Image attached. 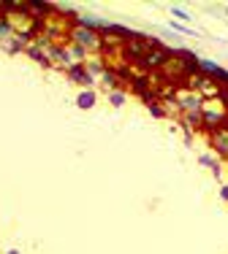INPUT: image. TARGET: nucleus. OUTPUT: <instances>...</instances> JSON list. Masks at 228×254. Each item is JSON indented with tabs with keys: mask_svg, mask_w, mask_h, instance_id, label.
I'll use <instances>...</instances> for the list:
<instances>
[{
	"mask_svg": "<svg viewBox=\"0 0 228 254\" xmlns=\"http://www.w3.org/2000/svg\"><path fill=\"white\" fill-rule=\"evenodd\" d=\"M228 125V103L223 98H212V100H204V108H201V130L207 132H215L220 127Z\"/></svg>",
	"mask_w": 228,
	"mask_h": 254,
	"instance_id": "f257e3e1",
	"label": "nucleus"
},
{
	"mask_svg": "<svg viewBox=\"0 0 228 254\" xmlns=\"http://www.w3.org/2000/svg\"><path fill=\"white\" fill-rule=\"evenodd\" d=\"M68 41L76 44L79 49H85L87 54H104L106 52V35L95 33V30H87V27H79V25H71Z\"/></svg>",
	"mask_w": 228,
	"mask_h": 254,
	"instance_id": "f03ea898",
	"label": "nucleus"
},
{
	"mask_svg": "<svg viewBox=\"0 0 228 254\" xmlns=\"http://www.w3.org/2000/svg\"><path fill=\"white\" fill-rule=\"evenodd\" d=\"M171 103L177 108L179 117H201V108H204V98L196 89L190 87H177L171 95Z\"/></svg>",
	"mask_w": 228,
	"mask_h": 254,
	"instance_id": "7ed1b4c3",
	"label": "nucleus"
},
{
	"mask_svg": "<svg viewBox=\"0 0 228 254\" xmlns=\"http://www.w3.org/2000/svg\"><path fill=\"white\" fill-rule=\"evenodd\" d=\"M171 52L166 49V46H160V44H152L147 49V54L141 57V68H147V70H158V68H166V65L171 63Z\"/></svg>",
	"mask_w": 228,
	"mask_h": 254,
	"instance_id": "20e7f679",
	"label": "nucleus"
},
{
	"mask_svg": "<svg viewBox=\"0 0 228 254\" xmlns=\"http://www.w3.org/2000/svg\"><path fill=\"white\" fill-rule=\"evenodd\" d=\"M190 89H196L204 100H212V98H220V95H223V89H220V84L215 81V78L201 76V73L190 78Z\"/></svg>",
	"mask_w": 228,
	"mask_h": 254,
	"instance_id": "39448f33",
	"label": "nucleus"
},
{
	"mask_svg": "<svg viewBox=\"0 0 228 254\" xmlns=\"http://www.w3.org/2000/svg\"><path fill=\"white\" fill-rule=\"evenodd\" d=\"M71 25H79V27H87V30H95V33H109L112 22H106L104 16H95V14H74L71 16Z\"/></svg>",
	"mask_w": 228,
	"mask_h": 254,
	"instance_id": "423d86ee",
	"label": "nucleus"
},
{
	"mask_svg": "<svg viewBox=\"0 0 228 254\" xmlns=\"http://www.w3.org/2000/svg\"><path fill=\"white\" fill-rule=\"evenodd\" d=\"M209 149L218 154L220 162H228V125L215 130V132H209Z\"/></svg>",
	"mask_w": 228,
	"mask_h": 254,
	"instance_id": "0eeeda50",
	"label": "nucleus"
},
{
	"mask_svg": "<svg viewBox=\"0 0 228 254\" xmlns=\"http://www.w3.org/2000/svg\"><path fill=\"white\" fill-rule=\"evenodd\" d=\"M63 52H65V60H68V70H71V68H79V65H85L87 57H90L85 49H79V46L71 44V41H65V44H63Z\"/></svg>",
	"mask_w": 228,
	"mask_h": 254,
	"instance_id": "6e6552de",
	"label": "nucleus"
},
{
	"mask_svg": "<svg viewBox=\"0 0 228 254\" xmlns=\"http://www.w3.org/2000/svg\"><path fill=\"white\" fill-rule=\"evenodd\" d=\"M199 165H204L207 171H212L215 179L223 176V171H220V165H223V162L218 160V154H215V152H201V154H199Z\"/></svg>",
	"mask_w": 228,
	"mask_h": 254,
	"instance_id": "1a4fd4ad",
	"label": "nucleus"
},
{
	"mask_svg": "<svg viewBox=\"0 0 228 254\" xmlns=\"http://www.w3.org/2000/svg\"><path fill=\"white\" fill-rule=\"evenodd\" d=\"M68 78H71V81H76V84H82L85 89H93V84H95V78L87 73L85 65H79V68H71V70H68Z\"/></svg>",
	"mask_w": 228,
	"mask_h": 254,
	"instance_id": "9d476101",
	"label": "nucleus"
},
{
	"mask_svg": "<svg viewBox=\"0 0 228 254\" xmlns=\"http://www.w3.org/2000/svg\"><path fill=\"white\" fill-rule=\"evenodd\" d=\"M95 100H98V95H95V89H82V92L76 95V106H79L82 111H90V108L95 106Z\"/></svg>",
	"mask_w": 228,
	"mask_h": 254,
	"instance_id": "9b49d317",
	"label": "nucleus"
},
{
	"mask_svg": "<svg viewBox=\"0 0 228 254\" xmlns=\"http://www.w3.org/2000/svg\"><path fill=\"white\" fill-rule=\"evenodd\" d=\"M27 44H30V38H22V35H16V38H11L8 44H3L0 49H3L5 54H19V52L27 49Z\"/></svg>",
	"mask_w": 228,
	"mask_h": 254,
	"instance_id": "f8f14e48",
	"label": "nucleus"
},
{
	"mask_svg": "<svg viewBox=\"0 0 228 254\" xmlns=\"http://www.w3.org/2000/svg\"><path fill=\"white\" fill-rule=\"evenodd\" d=\"M16 35H19V33L14 30V25H11V22L5 19V16H0V46L8 44V41H11V38H16Z\"/></svg>",
	"mask_w": 228,
	"mask_h": 254,
	"instance_id": "ddd939ff",
	"label": "nucleus"
},
{
	"mask_svg": "<svg viewBox=\"0 0 228 254\" xmlns=\"http://www.w3.org/2000/svg\"><path fill=\"white\" fill-rule=\"evenodd\" d=\"M169 30H174L177 35H188V38H201V33L199 30H193V27H188V25H182V22H169Z\"/></svg>",
	"mask_w": 228,
	"mask_h": 254,
	"instance_id": "4468645a",
	"label": "nucleus"
},
{
	"mask_svg": "<svg viewBox=\"0 0 228 254\" xmlns=\"http://www.w3.org/2000/svg\"><path fill=\"white\" fill-rule=\"evenodd\" d=\"M171 16H174V22H182V25H188L193 19V14L188 8H182V5H171Z\"/></svg>",
	"mask_w": 228,
	"mask_h": 254,
	"instance_id": "2eb2a0df",
	"label": "nucleus"
},
{
	"mask_svg": "<svg viewBox=\"0 0 228 254\" xmlns=\"http://www.w3.org/2000/svg\"><path fill=\"white\" fill-rule=\"evenodd\" d=\"M125 100H128V95H125L122 89H114V92H109V103H112L114 108L125 106Z\"/></svg>",
	"mask_w": 228,
	"mask_h": 254,
	"instance_id": "dca6fc26",
	"label": "nucleus"
},
{
	"mask_svg": "<svg viewBox=\"0 0 228 254\" xmlns=\"http://www.w3.org/2000/svg\"><path fill=\"white\" fill-rule=\"evenodd\" d=\"M149 111H152L155 117H166V111H163V108H158L155 103H149Z\"/></svg>",
	"mask_w": 228,
	"mask_h": 254,
	"instance_id": "f3484780",
	"label": "nucleus"
},
{
	"mask_svg": "<svg viewBox=\"0 0 228 254\" xmlns=\"http://www.w3.org/2000/svg\"><path fill=\"white\" fill-rule=\"evenodd\" d=\"M220 200H226V203H228V184L220 187Z\"/></svg>",
	"mask_w": 228,
	"mask_h": 254,
	"instance_id": "a211bd4d",
	"label": "nucleus"
},
{
	"mask_svg": "<svg viewBox=\"0 0 228 254\" xmlns=\"http://www.w3.org/2000/svg\"><path fill=\"white\" fill-rule=\"evenodd\" d=\"M5 254H19V252H16V249H8V252H5Z\"/></svg>",
	"mask_w": 228,
	"mask_h": 254,
	"instance_id": "6ab92c4d",
	"label": "nucleus"
},
{
	"mask_svg": "<svg viewBox=\"0 0 228 254\" xmlns=\"http://www.w3.org/2000/svg\"><path fill=\"white\" fill-rule=\"evenodd\" d=\"M223 11H226V14H228V3H226V8H223Z\"/></svg>",
	"mask_w": 228,
	"mask_h": 254,
	"instance_id": "aec40b11",
	"label": "nucleus"
}]
</instances>
